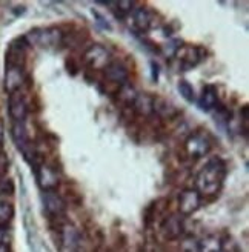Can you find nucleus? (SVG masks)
I'll use <instances>...</instances> for the list:
<instances>
[{
  "mask_svg": "<svg viewBox=\"0 0 249 252\" xmlns=\"http://www.w3.org/2000/svg\"><path fill=\"white\" fill-rule=\"evenodd\" d=\"M119 97L123 100L126 105H131L134 103V100L137 97V91L134 90V88L126 82V83H123L122 86H119Z\"/></svg>",
  "mask_w": 249,
  "mask_h": 252,
  "instance_id": "nucleus-22",
  "label": "nucleus"
},
{
  "mask_svg": "<svg viewBox=\"0 0 249 252\" xmlns=\"http://www.w3.org/2000/svg\"><path fill=\"white\" fill-rule=\"evenodd\" d=\"M182 252H198V245L194 237H186L180 245Z\"/></svg>",
  "mask_w": 249,
  "mask_h": 252,
  "instance_id": "nucleus-24",
  "label": "nucleus"
},
{
  "mask_svg": "<svg viewBox=\"0 0 249 252\" xmlns=\"http://www.w3.org/2000/svg\"><path fill=\"white\" fill-rule=\"evenodd\" d=\"M202 206V197L194 188H186L179 195V212L183 217H189Z\"/></svg>",
  "mask_w": 249,
  "mask_h": 252,
  "instance_id": "nucleus-6",
  "label": "nucleus"
},
{
  "mask_svg": "<svg viewBox=\"0 0 249 252\" xmlns=\"http://www.w3.org/2000/svg\"><path fill=\"white\" fill-rule=\"evenodd\" d=\"M28 46L31 45H40V46H59L63 40V34L57 28H35L30 31L23 37Z\"/></svg>",
  "mask_w": 249,
  "mask_h": 252,
  "instance_id": "nucleus-2",
  "label": "nucleus"
},
{
  "mask_svg": "<svg viewBox=\"0 0 249 252\" xmlns=\"http://www.w3.org/2000/svg\"><path fill=\"white\" fill-rule=\"evenodd\" d=\"M0 252H9L8 245H0Z\"/></svg>",
  "mask_w": 249,
  "mask_h": 252,
  "instance_id": "nucleus-31",
  "label": "nucleus"
},
{
  "mask_svg": "<svg viewBox=\"0 0 249 252\" xmlns=\"http://www.w3.org/2000/svg\"><path fill=\"white\" fill-rule=\"evenodd\" d=\"M197 103H198V108H200L203 112H211L213 109H216L220 105L217 86L205 85L200 97H198V100H197Z\"/></svg>",
  "mask_w": 249,
  "mask_h": 252,
  "instance_id": "nucleus-12",
  "label": "nucleus"
},
{
  "mask_svg": "<svg viewBox=\"0 0 249 252\" xmlns=\"http://www.w3.org/2000/svg\"><path fill=\"white\" fill-rule=\"evenodd\" d=\"M79 242V232L72 224H65L62 228V243L68 249H74Z\"/></svg>",
  "mask_w": 249,
  "mask_h": 252,
  "instance_id": "nucleus-18",
  "label": "nucleus"
},
{
  "mask_svg": "<svg viewBox=\"0 0 249 252\" xmlns=\"http://www.w3.org/2000/svg\"><path fill=\"white\" fill-rule=\"evenodd\" d=\"M220 252H225V251H220Z\"/></svg>",
  "mask_w": 249,
  "mask_h": 252,
  "instance_id": "nucleus-32",
  "label": "nucleus"
},
{
  "mask_svg": "<svg viewBox=\"0 0 249 252\" xmlns=\"http://www.w3.org/2000/svg\"><path fill=\"white\" fill-rule=\"evenodd\" d=\"M34 174L37 185L42 189V192L56 191V188L59 186V174L56 172L54 168L45 165V163H37L34 166Z\"/></svg>",
  "mask_w": 249,
  "mask_h": 252,
  "instance_id": "nucleus-5",
  "label": "nucleus"
},
{
  "mask_svg": "<svg viewBox=\"0 0 249 252\" xmlns=\"http://www.w3.org/2000/svg\"><path fill=\"white\" fill-rule=\"evenodd\" d=\"M12 217H14V206L8 201L0 200V226H8Z\"/></svg>",
  "mask_w": 249,
  "mask_h": 252,
  "instance_id": "nucleus-21",
  "label": "nucleus"
},
{
  "mask_svg": "<svg viewBox=\"0 0 249 252\" xmlns=\"http://www.w3.org/2000/svg\"><path fill=\"white\" fill-rule=\"evenodd\" d=\"M8 112L12 122H25L28 116V103L20 93L9 94L8 98Z\"/></svg>",
  "mask_w": 249,
  "mask_h": 252,
  "instance_id": "nucleus-10",
  "label": "nucleus"
},
{
  "mask_svg": "<svg viewBox=\"0 0 249 252\" xmlns=\"http://www.w3.org/2000/svg\"><path fill=\"white\" fill-rule=\"evenodd\" d=\"M42 203H43L45 212L51 217H60V216H63L66 211V201L56 191L42 192Z\"/></svg>",
  "mask_w": 249,
  "mask_h": 252,
  "instance_id": "nucleus-9",
  "label": "nucleus"
},
{
  "mask_svg": "<svg viewBox=\"0 0 249 252\" xmlns=\"http://www.w3.org/2000/svg\"><path fill=\"white\" fill-rule=\"evenodd\" d=\"M180 60V66L183 71H188L191 68H195L200 63L206 53L200 46H180V49L176 54Z\"/></svg>",
  "mask_w": 249,
  "mask_h": 252,
  "instance_id": "nucleus-7",
  "label": "nucleus"
},
{
  "mask_svg": "<svg viewBox=\"0 0 249 252\" xmlns=\"http://www.w3.org/2000/svg\"><path fill=\"white\" fill-rule=\"evenodd\" d=\"M132 27L137 32H148L153 27V14L143 6H137L129 14Z\"/></svg>",
  "mask_w": 249,
  "mask_h": 252,
  "instance_id": "nucleus-11",
  "label": "nucleus"
},
{
  "mask_svg": "<svg viewBox=\"0 0 249 252\" xmlns=\"http://www.w3.org/2000/svg\"><path fill=\"white\" fill-rule=\"evenodd\" d=\"M9 242V231L6 226H0V245H8Z\"/></svg>",
  "mask_w": 249,
  "mask_h": 252,
  "instance_id": "nucleus-28",
  "label": "nucleus"
},
{
  "mask_svg": "<svg viewBox=\"0 0 249 252\" xmlns=\"http://www.w3.org/2000/svg\"><path fill=\"white\" fill-rule=\"evenodd\" d=\"M103 5L111 8V11L114 12V16L117 19H126L135 8L134 2H126V0H120V2H103Z\"/></svg>",
  "mask_w": 249,
  "mask_h": 252,
  "instance_id": "nucleus-15",
  "label": "nucleus"
},
{
  "mask_svg": "<svg viewBox=\"0 0 249 252\" xmlns=\"http://www.w3.org/2000/svg\"><path fill=\"white\" fill-rule=\"evenodd\" d=\"M211 148H213V145H211L209 137L206 134H202V132L191 134L185 142L186 153H188V156L192 158L206 157L211 153Z\"/></svg>",
  "mask_w": 249,
  "mask_h": 252,
  "instance_id": "nucleus-4",
  "label": "nucleus"
},
{
  "mask_svg": "<svg viewBox=\"0 0 249 252\" xmlns=\"http://www.w3.org/2000/svg\"><path fill=\"white\" fill-rule=\"evenodd\" d=\"M93 16H94V19H95V25H97L98 28H102V30H105V31H111V30H113V27H111V23H109L98 11L93 9Z\"/></svg>",
  "mask_w": 249,
  "mask_h": 252,
  "instance_id": "nucleus-25",
  "label": "nucleus"
},
{
  "mask_svg": "<svg viewBox=\"0 0 249 252\" xmlns=\"http://www.w3.org/2000/svg\"><path fill=\"white\" fill-rule=\"evenodd\" d=\"M14 191V186H12L11 180H2L0 182V195H9Z\"/></svg>",
  "mask_w": 249,
  "mask_h": 252,
  "instance_id": "nucleus-27",
  "label": "nucleus"
},
{
  "mask_svg": "<svg viewBox=\"0 0 249 252\" xmlns=\"http://www.w3.org/2000/svg\"><path fill=\"white\" fill-rule=\"evenodd\" d=\"M25 83V69L23 65H14L8 63L5 71V91L8 94L19 93Z\"/></svg>",
  "mask_w": 249,
  "mask_h": 252,
  "instance_id": "nucleus-8",
  "label": "nucleus"
},
{
  "mask_svg": "<svg viewBox=\"0 0 249 252\" xmlns=\"http://www.w3.org/2000/svg\"><path fill=\"white\" fill-rule=\"evenodd\" d=\"M226 163L218 157L208 160L195 177V191L200 197H214L217 195L226 179Z\"/></svg>",
  "mask_w": 249,
  "mask_h": 252,
  "instance_id": "nucleus-1",
  "label": "nucleus"
},
{
  "mask_svg": "<svg viewBox=\"0 0 249 252\" xmlns=\"http://www.w3.org/2000/svg\"><path fill=\"white\" fill-rule=\"evenodd\" d=\"M132 106L142 116L153 114V97H149L146 94H137Z\"/></svg>",
  "mask_w": 249,
  "mask_h": 252,
  "instance_id": "nucleus-17",
  "label": "nucleus"
},
{
  "mask_svg": "<svg viewBox=\"0 0 249 252\" xmlns=\"http://www.w3.org/2000/svg\"><path fill=\"white\" fill-rule=\"evenodd\" d=\"M180 40H169L165 46H161V49H163V53H165V56H168V57H172V56H176L177 54V51L180 49Z\"/></svg>",
  "mask_w": 249,
  "mask_h": 252,
  "instance_id": "nucleus-26",
  "label": "nucleus"
},
{
  "mask_svg": "<svg viewBox=\"0 0 249 252\" xmlns=\"http://www.w3.org/2000/svg\"><path fill=\"white\" fill-rule=\"evenodd\" d=\"M185 231V224H183V219L182 216H177V214H174V216H169L163 223H161V232L166 238L169 240H176L179 238Z\"/></svg>",
  "mask_w": 249,
  "mask_h": 252,
  "instance_id": "nucleus-13",
  "label": "nucleus"
},
{
  "mask_svg": "<svg viewBox=\"0 0 249 252\" xmlns=\"http://www.w3.org/2000/svg\"><path fill=\"white\" fill-rule=\"evenodd\" d=\"M177 91L180 93V95L186 100L188 103H194L197 102V95H195V91H194V88L189 82H186V80H180L177 83Z\"/></svg>",
  "mask_w": 249,
  "mask_h": 252,
  "instance_id": "nucleus-20",
  "label": "nucleus"
},
{
  "mask_svg": "<svg viewBox=\"0 0 249 252\" xmlns=\"http://www.w3.org/2000/svg\"><path fill=\"white\" fill-rule=\"evenodd\" d=\"M103 71H105V77H106L109 82L117 83L119 86H122L123 83H126V82H128L129 72H128L126 68H124V66L122 65L120 62H111Z\"/></svg>",
  "mask_w": 249,
  "mask_h": 252,
  "instance_id": "nucleus-14",
  "label": "nucleus"
},
{
  "mask_svg": "<svg viewBox=\"0 0 249 252\" xmlns=\"http://www.w3.org/2000/svg\"><path fill=\"white\" fill-rule=\"evenodd\" d=\"M198 252H220L223 251V243L216 235H206L202 240H197Z\"/></svg>",
  "mask_w": 249,
  "mask_h": 252,
  "instance_id": "nucleus-16",
  "label": "nucleus"
},
{
  "mask_svg": "<svg viewBox=\"0 0 249 252\" xmlns=\"http://www.w3.org/2000/svg\"><path fill=\"white\" fill-rule=\"evenodd\" d=\"M151 68H153V80H157L158 79V66H157V63L151 62Z\"/></svg>",
  "mask_w": 249,
  "mask_h": 252,
  "instance_id": "nucleus-29",
  "label": "nucleus"
},
{
  "mask_svg": "<svg viewBox=\"0 0 249 252\" xmlns=\"http://www.w3.org/2000/svg\"><path fill=\"white\" fill-rule=\"evenodd\" d=\"M216 122H218L220 125H228L231 122V112H229V109H226L225 106L218 105L216 108Z\"/></svg>",
  "mask_w": 249,
  "mask_h": 252,
  "instance_id": "nucleus-23",
  "label": "nucleus"
},
{
  "mask_svg": "<svg viewBox=\"0 0 249 252\" xmlns=\"http://www.w3.org/2000/svg\"><path fill=\"white\" fill-rule=\"evenodd\" d=\"M153 112H156V114H158L160 117H172L177 111L174 109L165 98L156 97V98H153Z\"/></svg>",
  "mask_w": 249,
  "mask_h": 252,
  "instance_id": "nucleus-19",
  "label": "nucleus"
},
{
  "mask_svg": "<svg viewBox=\"0 0 249 252\" xmlns=\"http://www.w3.org/2000/svg\"><path fill=\"white\" fill-rule=\"evenodd\" d=\"M3 135H5V129H3V122L0 119V143L3 142Z\"/></svg>",
  "mask_w": 249,
  "mask_h": 252,
  "instance_id": "nucleus-30",
  "label": "nucleus"
},
{
  "mask_svg": "<svg viewBox=\"0 0 249 252\" xmlns=\"http://www.w3.org/2000/svg\"><path fill=\"white\" fill-rule=\"evenodd\" d=\"M83 62L88 68H91L94 71H102L111 63V54L105 46L93 45L85 51Z\"/></svg>",
  "mask_w": 249,
  "mask_h": 252,
  "instance_id": "nucleus-3",
  "label": "nucleus"
}]
</instances>
